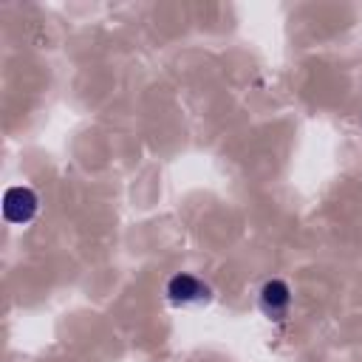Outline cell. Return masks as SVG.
<instances>
[{
	"mask_svg": "<svg viewBox=\"0 0 362 362\" xmlns=\"http://www.w3.org/2000/svg\"><path fill=\"white\" fill-rule=\"evenodd\" d=\"M167 297L175 305H198V303H206L209 300V286L201 283L192 274H175L167 283Z\"/></svg>",
	"mask_w": 362,
	"mask_h": 362,
	"instance_id": "cell-1",
	"label": "cell"
},
{
	"mask_svg": "<svg viewBox=\"0 0 362 362\" xmlns=\"http://www.w3.org/2000/svg\"><path fill=\"white\" fill-rule=\"evenodd\" d=\"M37 212V195L28 187H11L3 198V215L11 223H25Z\"/></svg>",
	"mask_w": 362,
	"mask_h": 362,
	"instance_id": "cell-2",
	"label": "cell"
},
{
	"mask_svg": "<svg viewBox=\"0 0 362 362\" xmlns=\"http://www.w3.org/2000/svg\"><path fill=\"white\" fill-rule=\"evenodd\" d=\"M291 303V294H288V286L283 280H269L263 288H260V308L269 314V317H283L286 308Z\"/></svg>",
	"mask_w": 362,
	"mask_h": 362,
	"instance_id": "cell-3",
	"label": "cell"
}]
</instances>
